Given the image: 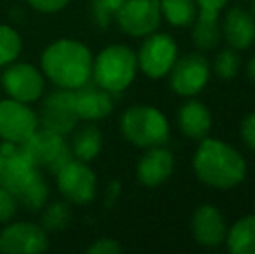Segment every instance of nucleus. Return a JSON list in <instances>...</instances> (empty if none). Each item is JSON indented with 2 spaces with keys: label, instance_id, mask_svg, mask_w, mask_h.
Instances as JSON below:
<instances>
[{
  "label": "nucleus",
  "instance_id": "obj_25",
  "mask_svg": "<svg viewBox=\"0 0 255 254\" xmlns=\"http://www.w3.org/2000/svg\"><path fill=\"white\" fill-rule=\"evenodd\" d=\"M242 68V58H240L238 51L233 47H226L219 51V54L214 59V71L219 78L224 80H231L240 73Z\"/></svg>",
  "mask_w": 255,
  "mask_h": 254
},
{
  "label": "nucleus",
  "instance_id": "obj_35",
  "mask_svg": "<svg viewBox=\"0 0 255 254\" xmlns=\"http://www.w3.org/2000/svg\"><path fill=\"white\" fill-rule=\"evenodd\" d=\"M252 14H254V17H255V0H252Z\"/></svg>",
  "mask_w": 255,
  "mask_h": 254
},
{
  "label": "nucleus",
  "instance_id": "obj_33",
  "mask_svg": "<svg viewBox=\"0 0 255 254\" xmlns=\"http://www.w3.org/2000/svg\"><path fill=\"white\" fill-rule=\"evenodd\" d=\"M120 192H122L120 181H111V183L106 187V193H104V204H106L108 207L113 206V204L117 202L118 197H120Z\"/></svg>",
  "mask_w": 255,
  "mask_h": 254
},
{
  "label": "nucleus",
  "instance_id": "obj_15",
  "mask_svg": "<svg viewBox=\"0 0 255 254\" xmlns=\"http://www.w3.org/2000/svg\"><path fill=\"white\" fill-rule=\"evenodd\" d=\"M191 234L202 248H219L224 244L228 225L222 213L212 204H202L191 216Z\"/></svg>",
  "mask_w": 255,
  "mask_h": 254
},
{
  "label": "nucleus",
  "instance_id": "obj_2",
  "mask_svg": "<svg viewBox=\"0 0 255 254\" xmlns=\"http://www.w3.org/2000/svg\"><path fill=\"white\" fill-rule=\"evenodd\" d=\"M193 157V169L200 183L215 190H231L247 176V162L238 150L222 139L203 138Z\"/></svg>",
  "mask_w": 255,
  "mask_h": 254
},
{
  "label": "nucleus",
  "instance_id": "obj_5",
  "mask_svg": "<svg viewBox=\"0 0 255 254\" xmlns=\"http://www.w3.org/2000/svg\"><path fill=\"white\" fill-rule=\"evenodd\" d=\"M120 132L128 143L137 148L163 146L170 138L167 117L154 106L137 105L124 112L120 119Z\"/></svg>",
  "mask_w": 255,
  "mask_h": 254
},
{
  "label": "nucleus",
  "instance_id": "obj_1",
  "mask_svg": "<svg viewBox=\"0 0 255 254\" xmlns=\"http://www.w3.org/2000/svg\"><path fill=\"white\" fill-rule=\"evenodd\" d=\"M0 152L3 157L0 187L12 193L24 209H42L49 199V185L40 169L31 162L19 143L3 141Z\"/></svg>",
  "mask_w": 255,
  "mask_h": 254
},
{
  "label": "nucleus",
  "instance_id": "obj_29",
  "mask_svg": "<svg viewBox=\"0 0 255 254\" xmlns=\"http://www.w3.org/2000/svg\"><path fill=\"white\" fill-rule=\"evenodd\" d=\"M240 138H242L243 145L247 148L255 152V112H250L242 120V124H240Z\"/></svg>",
  "mask_w": 255,
  "mask_h": 254
},
{
  "label": "nucleus",
  "instance_id": "obj_18",
  "mask_svg": "<svg viewBox=\"0 0 255 254\" xmlns=\"http://www.w3.org/2000/svg\"><path fill=\"white\" fill-rule=\"evenodd\" d=\"M221 31L229 47L236 51L249 49L255 42V17L242 7H233L226 12Z\"/></svg>",
  "mask_w": 255,
  "mask_h": 254
},
{
  "label": "nucleus",
  "instance_id": "obj_20",
  "mask_svg": "<svg viewBox=\"0 0 255 254\" xmlns=\"http://www.w3.org/2000/svg\"><path fill=\"white\" fill-rule=\"evenodd\" d=\"M70 148L75 159L84 160V162L94 160L103 148V134L99 131V127H96L94 124L82 126L73 134Z\"/></svg>",
  "mask_w": 255,
  "mask_h": 254
},
{
  "label": "nucleus",
  "instance_id": "obj_26",
  "mask_svg": "<svg viewBox=\"0 0 255 254\" xmlns=\"http://www.w3.org/2000/svg\"><path fill=\"white\" fill-rule=\"evenodd\" d=\"M71 220V211L68 204L54 202L42 214V228L45 232H57L64 230Z\"/></svg>",
  "mask_w": 255,
  "mask_h": 254
},
{
  "label": "nucleus",
  "instance_id": "obj_10",
  "mask_svg": "<svg viewBox=\"0 0 255 254\" xmlns=\"http://www.w3.org/2000/svg\"><path fill=\"white\" fill-rule=\"evenodd\" d=\"M3 91L9 98L21 103H35L42 98L45 87L44 75L30 63H10L3 70L0 78Z\"/></svg>",
  "mask_w": 255,
  "mask_h": 254
},
{
  "label": "nucleus",
  "instance_id": "obj_14",
  "mask_svg": "<svg viewBox=\"0 0 255 254\" xmlns=\"http://www.w3.org/2000/svg\"><path fill=\"white\" fill-rule=\"evenodd\" d=\"M49 246L47 232L35 223H12L0 234V251L7 254H35Z\"/></svg>",
  "mask_w": 255,
  "mask_h": 254
},
{
  "label": "nucleus",
  "instance_id": "obj_27",
  "mask_svg": "<svg viewBox=\"0 0 255 254\" xmlns=\"http://www.w3.org/2000/svg\"><path fill=\"white\" fill-rule=\"evenodd\" d=\"M124 0H92L91 2V14L94 23L99 28H108L111 21L117 17Z\"/></svg>",
  "mask_w": 255,
  "mask_h": 254
},
{
  "label": "nucleus",
  "instance_id": "obj_22",
  "mask_svg": "<svg viewBox=\"0 0 255 254\" xmlns=\"http://www.w3.org/2000/svg\"><path fill=\"white\" fill-rule=\"evenodd\" d=\"M222 37L221 24H219V16L214 14L198 12L195 19V28H193V42L200 51H210L219 44Z\"/></svg>",
  "mask_w": 255,
  "mask_h": 254
},
{
  "label": "nucleus",
  "instance_id": "obj_17",
  "mask_svg": "<svg viewBox=\"0 0 255 254\" xmlns=\"http://www.w3.org/2000/svg\"><path fill=\"white\" fill-rule=\"evenodd\" d=\"M75 108H77L78 119L96 122L103 120L113 112V99L111 92L104 91L98 84L91 80L82 87L75 89Z\"/></svg>",
  "mask_w": 255,
  "mask_h": 254
},
{
  "label": "nucleus",
  "instance_id": "obj_36",
  "mask_svg": "<svg viewBox=\"0 0 255 254\" xmlns=\"http://www.w3.org/2000/svg\"><path fill=\"white\" fill-rule=\"evenodd\" d=\"M2 164H3V157H2V152H0V169H2Z\"/></svg>",
  "mask_w": 255,
  "mask_h": 254
},
{
  "label": "nucleus",
  "instance_id": "obj_31",
  "mask_svg": "<svg viewBox=\"0 0 255 254\" xmlns=\"http://www.w3.org/2000/svg\"><path fill=\"white\" fill-rule=\"evenodd\" d=\"M33 9L40 10V12L45 14H54V12H59L63 10L64 7L68 5L70 0H26Z\"/></svg>",
  "mask_w": 255,
  "mask_h": 254
},
{
  "label": "nucleus",
  "instance_id": "obj_24",
  "mask_svg": "<svg viewBox=\"0 0 255 254\" xmlns=\"http://www.w3.org/2000/svg\"><path fill=\"white\" fill-rule=\"evenodd\" d=\"M23 42L21 37L12 26L0 24V66L14 63L21 54Z\"/></svg>",
  "mask_w": 255,
  "mask_h": 254
},
{
  "label": "nucleus",
  "instance_id": "obj_7",
  "mask_svg": "<svg viewBox=\"0 0 255 254\" xmlns=\"http://www.w3.org/2000/svg\"><path fill=\"white\" fill-rule=\"evenodd\" d=\"M56 180L59 192L71 204L84 206V204H91L96 199L98 180H96L94 171L84 160L73 157L70 162H66L57 171Z\"/></svg>",
  "mask_w": 255,
  "mask_h": 254
},
{
  "label": "nucleus",
  "instance_id": "obj_9",
  "mask_svg": "<svg viewBox=\"0 0 255 254\" xmlns=\"http://www.w3.org/2000/svg\"><path fill=\"white\" fill-rule=\"evenodd\" d=\"M177 42L167 33H151L142 42L137 52V66L149 78L168 75L177 59Z\"/></svg>",
  "mask_w": 255,
  "mask_h": 254
},
{
  "label": "nucleus",
  "instance_id": "obj_11",
  "mask_svg": "<svg viewBox=\"0 0 255 254\" xmlns=\"http://www.w3.org/2000/svg\"><path fill=\"white\" fill-rule=\"evenodd\" d=\"M115 19L130 37H148L161 23L160 0H124Z\"/></svg>",
  "mask_w": 255,
  "mask_h": 254
},
{
  "label": "nucleus",
  "instance_id": "obj_16",
  "mask_svg": "<svg viewBox=\"0 0 255 254\" xmlns=\"http://www.w3.org/2000/svg\"><path fill=\"white\" fill-rule=\"evenodd\" d=\"M175 160L170 150L165 146H153L141 157L137 164V180L142 187L156 188L174 173Z\"/></svg>",
  "mask_w": 255,
  "mask_h": 254
},
{
  "label": "nucleus",
  "instance_id": "obj_8",
  "mask_svg": "<svg viewBox=\"0 0 255 254\" xmlns=\"http://www.w3.org/2000/svg\"><path fill=\"white\" fill-rule=\"evenodd\" d=\"M210 78V64L207 58L198 52L186 54L175 59L174 66L168 71V82L175 94L182 98H193L200 94Z\"/></svg>",
  "mask_w": 255,
  "mask_h": 254
},
{
  "label": "nucleus",
  "instance_id": "obj_13",
  "mask_svg": "<svg viewBox=\"0 0 255 254\" xmlns=\"http://www.w3.org/2000/svg\"><path fill=\"white\" fill-rule=\"evenodd\" d=\"M38 122L42 127L66 136L80 122L75 108V92L70 89H57L42 101Z\"/></svg>",
  "mask_w": 255,
  "mask_h": 254
},
{
  "label": "nucleus",
  "instance_id": "obj_4",
  "mask_svg": "<svg viewBox=\"0 0 255 254\" xmlns=\"http://www.w3.org/2000/svg\"><path fill=\"white\" fill-rule=\"evenodd\" d=\"M137 54L124 44L104 47L92 63V80L104 91L117 94L134 82L137 73Z\"/></svg>",
  "mask_w": 255,
  "mask_h": 254
},
{
  "label": "nucleus",
  "instance_id": "obj_6",
  "mask_svg": "<svg viewBox=\"0 0 255 254\" xmlns=\"http://www.w3.org/2000/svg\"><path fill=\"white\" fill-rule=\"evenodd\" d=\"M19 145L38 169H45L52 174L73 159L70 143H66L64 136L45 127L37 129Z\"/></svg>",
  "mask_w": 255,
  "mask_h": 254
},
{
  "label": "nucleus",
  "instance_id": "obj_3",
  "mask_svg": "<svg viewBox=\"0 0 255 254\" xmlns=\"http://www.w3.org/2000/svg\"><path fill=\"white\" fill-rule=\"evenodd\" d=\"M92 52L84 42L59 38L45 47L40 64L44 75L59 89L82 87L92 78Z\"/></svg>",
  "mask_w": 255,
  "mask_h": 254
},
{
  "label": "nucleus",
  "instance_id": "obj_21",
  "mask_svg": "<svg viewBox=\"0 0 255 254\" xmlns=\"http://www.w3.org/2000/svg\"><path fill=\"white\" fill-rule=\"evenodd\" d=\"M224 242L233 254H255V214L240 218L228 228Z\"/></svg>",
  "mask_w": 255,
  "mask_h": 254
},
{
  "label": "nucleus",
  "instance_id": "obj_23",
  "mask_svg": "<svg viewBox=\"0 0 255 254\" xmlns=\"http://www.w3.org/2000/svg\"><path fill=\"white\" fill-rule=\"evenodd\" d=\"M161 16L175 28H186L195 23L198 7L195 0H160Z\"/></svg>",
  "mask_w": 255,
  "mask_h": 254
},
{
  "label": "nucleus",
  "instance_id": "obj_32",
  "mask_svg": "<svg viewBox=\"0 0 255 254\" xmlns=\"http://www.w3.org/2000/svg\"><path fill=\"white\" fill-rule=\"evenodd\" d=\"M195 2H196V7H198V12L219 16V12L224 9L229 0H195Z\"/></svg>",
  "mask_w": 255,
  "mask_h": 254
},
{
  "label": "nucleus",
  "instance_id": "obj_30",
  "mask_svg": "<svg viewBox=\"0 0 255 254\" xmlns=\"http://www.w3.org/2000/svg\"><path fill=\"white\" fill-rule=\"evenodd\" d=\"M122 251H124V248L115 239L108 237L98 239V241H94V244L87 248L89 254H120Z\"/></svg>",
  "mask_w": 255,
  "mask_h": 254
},
{
  "label": "nucleus",
  "instance_id": "obj_19",
  "mask_svg": "<svg viewBox=\"0 0 255 254\" xmlns=\"http://www.w3.org/2000/svg\"><path fill=\"white\" fill-rule=\"evenodd\" d=\"M177 124L181 132L189 139H203L212 129L210 110L198 99H188L177 112Z\"/></svg>",
  "mask_w": 255,
  "mask_h": 254
},
{
  "label": "nucleus",
  "instance_id": "obj_28",
  "mask_svg": "<svg viewBox=\"0 0 255 254\" xmlns=\"http://www.w3.org/2000/svg\"><path fill=\"white\" fill-rule=\"evenodd\" d=\"M17 200L9 190L0 187V223H7L16 216Z\"/></svg>",
  "mask_w": 255,
  "mask_h": 254
},
{
  "label": "nucleus",
  "instance_id": "obj_34",
  "mask_svg": "<svg viewBox=\"0 0 255 254\" xmlns=\"http://www.w3.org/2000/svg\"><path fill=\"white\" fill-rule=\"evenodd\" d=\"M247 75H249L250 80L255 82V56L250 59L249 64H247Z\"/></svg>",
  "mask_w": 255,
  "mask_h": 254
},
{
  "label": "nucleus",
  "instance_id": "obj_12",
  "mask_svg": "<svg viewBox=\"0 0 255 254\" xmlns=\"http://www.w3.org/2000/svg\"><path fill=\"white\" fill-rule=\"evenodd\" d=\"M40 126L38 115L28 103L16 99L0 101V139L10 143H23Z\"/></svg>",
  "mask_w": 255,
  "mask_h": 254
}]
</instances>
